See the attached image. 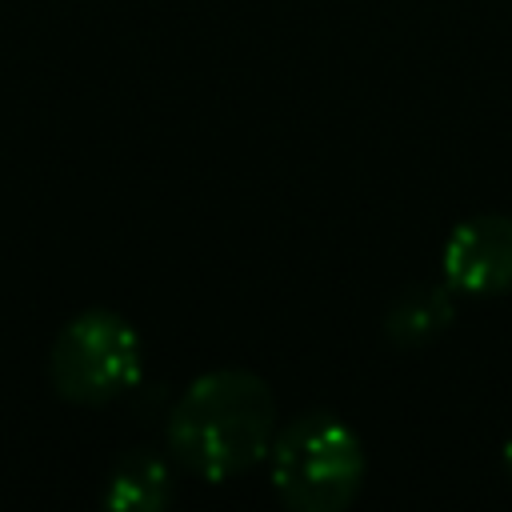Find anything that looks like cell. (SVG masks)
Here are the masks:
<instances>
[{
  "instance_id": "4",
  "label": "cell",
  "mask_w": 512,
  "mask_h": 512,
  "mask_svg": "<svg viewBox=\"0 0 512 512\" xmlns=\"http://www.w3.org/2000/svg\"><path fill=\"white\" fill-rule=\"evenodd\" d=\"M440 268L452 292H468V296L512 292V216L480 212L460 220L444 240Z\"/></svg>"
},
{
  "instance_id": "3",
  "label": "cell",
  "mask_w": 512,
  "mask_h": 512,
  "mask_svg": "<svg viewBox=\"0 0 512 512\" xmlns=\"http://www.w3.org/2000/svg\"><path fill=\"white\" fill-rule=\"evenodd\" d=\"M144 344L140 332L112 308L72 316L48 348V380L72 404H108L140 384Z\"/></svg>"
},
{
  "instance_id": "7",
  "label": "cell",
  "mask_w": 512,
  "mask_h": 512,
  "mask_svg": "<svg viewBox=\"0 0 512 512\" xmlns=\"http://www.w3.org/2000/svg\"><path fill=\"white\" fill-rule=\"evenodd\" d=\"M504 472H508V480H512V440L504 444Z\"/></svg>"
},
{
  "instance_id": "2",
  "label": "cell",
  "mask_w": 512,
  "mask_h": 512,
  "mask_svg": "<svg viewBox=\"0 0 512 512\" xmlns=\"http://www.w3.org/2000/svg\"><path fill=\"white\" fill-rule=\"evenodd\" d=\"M360 436L332 412H304L276 428L268 476L276 496L296 512H340L364 484Z\"/></svg>"
},
{
  "instance_id": "5",
  "label": "cell",
  "mask_w": 512,
  "mask_h": 512,
  "mask_svg": "<svg viewBox=\"0 0 512 512\" xmlns=\"http://www.w3.org/2000/svg\"><path fill=\"white\" fill-rule=\"evenodd\" d=\"M172 500V472L164 456L148 448H128L104 484V504L120 512H156Z\"/></svg>"
},
{
  "instance_id": "6",
  "label": "cell",
  "mask_w": 512,
  "mask_h": 512,
  "mask_svg": "<svg viewBox=\"0 0 512 512\" xmlns=\"http://www.w3.org/2000/svg\"><path fill=\"white\" fill-rule=\"evenodd\" d=\"M452 316H456V304L448 284H412L388 304L384 332L400 348H420L432 336H440L452 324Z\"/></svg>"
},
{
  "instance_id": "1",
  "label": "cell",
  "mask_w": 512,
  "mask_h": 512,
  "mask_svg": "<svg viewBox=\"0 0 512 512\" xmlns=\"http://www.w3.org/2000/svg\"><path fill=\"white\" fill-rule=\"evenodd\" d=\"M276 396L248 368L196 376L168 412V452L192 476L220 484L256 468L276 440Z\"/></svg>"
}]
</instances>
